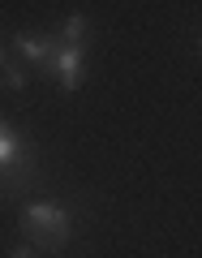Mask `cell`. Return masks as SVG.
I'll return each instance as SVG.
<instances>
[{
    "instance_id": "obj_1",
    "label": "cell",
    "mask_w": 202,
    "mask_h": 258,
    "mask_svg": "<svg viewBox=\"0 0 202 258\" xmlns=\"http://www.w3.org/2000/svg\"><path fill=\"white\" fill-rule=\"evenodd\" d=\"M22 228H26L30 245L64 249L69 241H74V232H78V220H74V211L60 207V203H30L26 215H22Z\"/></svg>"
},
{
    "instance_id": "obj_2",
    "label": "cell",
    "mask_w": 202,
    "mask_h": 258,
    "mask_svg": "<svg viewBox=\"0 0 202 258\" xmlns=\"http://www.w3.org/2000/svg\"><path fill=\"white\" fill-rule=\"evenodd\" d=\"M35 168H39L35 147H26V138H22L18 129L0 120V185L18 189V185H26L35 176Z\"/></svg>"
},
{
    "instance_id": "obj_3",
    "label": "cell",
    "mask_w": 202,
    "mask_h": 258,
    "mask_svg": "<svg viewBox=\"0 0 202 258\" xmlns=\"http://www.w3.org/2000/svg\"><path fill=\"white\" fill-rule=\"evenodd\" d=\"M47 64H52L60 91H78L82 78H86V47H64V43H56V52H52V60H47Z\"/></svg>"
},
{
    "instance_id": "obj_4",
    "label": "cell",
    "mask_w": 202,
    "mask_h": 258,
    "mask_svg": "<svg viewBox=\"0 0 202 258\" xmlns=\"http://www.w3.org/2000/svg\"><path fill=\"white\" fill-rule=\"evenodd\" d=\"M13 47H18L26 60L47 64V60H52V52H56V39L52 35H35V30H22V35H13Z\"/></svg>"
},
{
    "instance_id": "obj_5",
    "label": "cell",
    "mask_w": 202,
    "mask_h": 258,
    "mask_svg": "<svg viewBox=\"0 0 202 258\" xmlns=\"http://www.w3.org/2000/svg\"><path fill=\"white\" fill-rule=\"evenodd\" d=\"M86 35H91L86 13H74V18L60 26V39H56V43H64V47H86Z\"/></svg>"
},
{
    "instance_id": "obj_6",
    "label": "cell",
    "mask_w": 202,
    "mask_h": 258,
    "mask_svg": "<svg viewBox=\"0 0 202 258\" xmlns=\"http://www.w3.org/2000/svg\"><path fill=\"white\" fill-rule=\"evenodd\" d=\"M0 82L9 91H26V69L22 64H0Z\"/></svg>"
},
{
    "instance_id": "obj_7",
    "label": "cell",
    "mask_w": 202,
    "mask_h": 258,
    "mask_svg": "<svg viewBox=\"0 0 202 258\" xmlns=\"http://www.w3.org/2000/svg\"><path fill=\"white\" fill-rule=\"evenodd\" d=\"M9 258H35V245H22V249H13Z\"/></svg>"
},
{
    "instance_id": "obj_8",
    "label": "cell",
    "mask_w": 202,
    "mask_h": 258,
    "mask_svg": "<svg viewBox=\"0 0 202 258\" xmlns=\"http://www.w3.org/2000/svg\"><path fill=\"white\" fill-rule=\"evenodd\" d=\"M0 64H5V39H0Z\"/></svg>"
}]
</instances>
